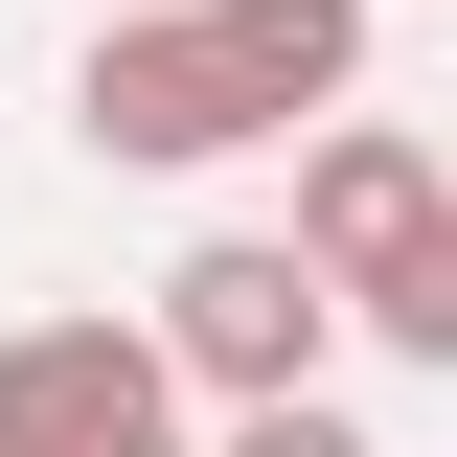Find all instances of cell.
<instances>
[{"instance_id":"1","label":"cell","mask_w":457,"mask_h":457,"mask_svg":"<svg viewBox=\"0 0 457 457\" xmlns=\"http://www.w3.org/2000/svg\"><path fill=\"white\" fill-rule=\"evenodd\" d=\"M320 114H366V0H161V23H92V69H69V137L137 183H206Z\"/></svg>"},{"instance_id":"2","label":"cell","mask_w":457,"mask_h":457,"mask_svg":"<svg viewBox=\"0 0 457 457\" xmlns=\"http://www.w3.org/2000/svg\"><path fill=\"white\" fill-rule=\"evenodd\" d=\"M137 320H161V366H183L206 411H297L343 343H366V320H343V275L297 252V228H206V252H183Z\"/></svg>"},{"instance_id":"3","label":"cell","mask_w":457,"mask_h":457,"mask_svg":"<svg viewBox=\"0 0 457 457\" xmlns=\"http://www.w3.org/2000/svg\"><path fill=\"white\" fill-rule=\"evenodd\" d=\"M0 457H183V366H161V320H114V297L0 320Z\"/></svg>"},{"instance_id":"4","label":"cell","mask_w":457,"mask_h":457,"mask_svg":"<svg viewBox=\"0 0 457 457\" xmlns=\"http://www.w3.org/2000/svg\"><path fill=\"white\" fill-rule=\"evenodd\" d=\"M435 206H457V183H435V137H411V114H320V137H297V252H320L343 297L389 275Z\"/></svg>"},{"instance_id":"5","label":"cell","mask_w":457,"mask_h":457,"mask_svg":"<svg viewBox=\"0 0 457 457\" xmlns=\"http://www.w3.org/2000/svg\"><path fill=\"white\" fill-rule=\"evenodd\" d=\"M343 320L389 343V366H457V206L411 228V252H389V275H366V297H343Z\"/></svg>"},{"instance_id":"6","label":"cell","mask_w":457,"mask_h":457,"mask_svg":"<svg viewBox=\"0 0 457 457\" xmlns=\"http://www.w3.org/2000/svg\"><path fill=\"white\" fill-rule=\"evenodd\" d=\"M206 457H366V411H343V389H297V411H228Z\"/></svg>"},{"instance_id":"7","label":"cell","mask_w":457,"mask_h":457,"mask_svg":"<svg viewBox=\"0 0 457 457\" xmlns=\"http://www.w3.org/2000/svg\"><path fill=\"white\" fill-rule=\"evenodd\" d=\"M92 23H161V0H92Z\"/></svg>"}]
</instances>
